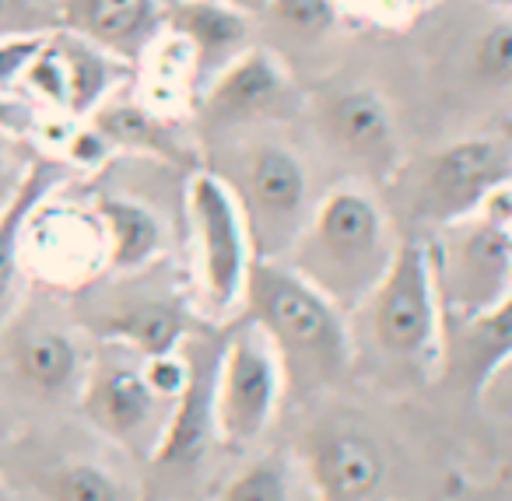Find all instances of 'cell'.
Returning <instances> with one entry per match:
<instances>
[{"instance_id": "6da1fadb", "label": "cell", "mask_w": 512, "mask_h": 501, "mask_svg": "<svg viewBox=\"0 0 512 501\" xmlns=\"http://www.w3.org/2000/svg\"><path fill=\"white\" fill-rule=\"evenodd\" d=\"M397 242L383 204L362 183H341L313 204L285 263L341 312H355L390 270Z\"/></svg>"}, {"instance_id": "7a4b0ae2", "label": "cell", "mask_w": 512, "mask_h": 501, "mask_svg": "<svg viewBox=\"0 0 512 501\" xmlns=\"http://www.w3.org/2000/svg\"><path fill=\"white\" fill-rule=\"evenodd\" d=\"M242 309L278 351L285 386L320 389L351 372L355 344L348 312L337 309L285 260H253Z\"/></svg>"}, {"instance_id": "3957f363", "label": "cell", "mask_w": 512, "mask_h": 501, "mask_svg": "<svg viewBox=\"0 0 512 501\" xmlns=\"http://www.w3.org/2000/svg\"><path fill=\"white\" fill-rule=\"evenodd\" d=\"M362 309H369V330L376 347L397 368L428 375L442 365L446 309H442L432 246L425 239L397 242L390 270Z\"/></svg>"}, {"instance_id": "277c9868", "label": "cell", "mask_w": 512, "mask_h": 501, "mask_svg": "<svg viewBox=\"0 0 512 501\" xmlns=\"http://www.w3.org/2000/svg\"><path fill=\"white\" fill-rule=\"evenodd\" d=\"M228 186L242 207L256 260H285L313 214V186L299 151L278 141L249 144Z\"/></svg>"}, {"instance_id": "5b68a950", "label": "cell", "mask_w": 512, "mask_h": 501, "mask_svg": "<svg viewBox=\"0 0 512 501\" xmlns=\"http://www.w3.org/2000/svg\"><path fill=\"white\" fill-rule=\"evenodd\" d=\"M186 218L193 232V267L204 309L225 319L242 305L256 256L242 207L221 172H193L186 183Z\"/></svg>"}, {"instance_id": "8992f818", "label": "cell", "mask_w": 512, "mask_h": 501, "mask_svg": "<svg viewBox=\"0 0 512 501\" xmlns=\"http://www.w3.org/2000/svg\"><path fill=\"white\" fill-rule=\"evenodd\" d=\"M505 190H512V137L505 130L456 137L421 165L418 214L439 228L460 225Z\"/></svg>"}, {"instance_id": "52a82bcc", "label": "cell", "mask_w": 512, "mask_h": 501, "mask_svg": "<svg viewBox=\"0 0 512 501\" xmlns=\"http://www.w3.org/2000/svg\"><path fill=\"white\" fill-rule=\"evenodd\" d=\"M285 393V368L256 323H242L214 361V431L246 449L271 428Z\"/></svg>"}, {"instance_id": "ba28073f", "label": "cell", "mask_w": 512, "mask_h": 501, "mask_svg": "<svg viewBox=\"0 0 512 501\" xmlns=\"http://www.w3.org/2000/svg\"><path fill=\"white\" fill-rule=\"evenodd\" d=\"M169 407L172 403L148 386L141 361L99 358L81 379V410L88 424L127 449L155 452Z\"/></svg>"}, {"instance_id": "9c48e42d", "label": "cell", "mask_w": 512, "mask_h": 501, "mask_svg": "<svg viewBox=\"0 0 512 501\" xmlns=\"http://www.w3.org/2000/svg\"><path fill=\"white\" fill-rule=\"evenodd\" d=\"M295 95V78L278 53L249 46L200 88V116L218 130L253 127L292 113Z\"/></svg>"}, {"instance_id": "30bf717a", "label": "cell", "mask_w": 512, "mask_h": 501, "mask_svg": "<svg viewBox=\"0 0 512 501\" xmlns=\"http://www.w3.org/2000/svg\"><path fill=\"white\" fill-rule=\"evenodd\" d=\"M302 466L320 501H376L386 487L379 442L351 424H323L302 442Z\"/></svg>"}, {"instance_id": "8fae6325", "label": "cell", "mask_w": 512, "mask_h": 501, "mask_svg": "<svg viewBox=\"0 0 512 501\" xmlns=\"http://www.w3.org/2000/svg\"><path fill=\"white\" fill-rule=\"evenodd\" d=\"M25 267L57 284H85L106 267V235L95 211L50 204V197L32 211L25 225Z\"/></svg>"}, {"instance_id": "7c38bea8", "label": "cell", "mask_w": 512, "mask_h": 501, "mask_svg": "<svg viewBox=\"0 0 512 501\" xmlns=\"http://www.w3.org/2000/svg\"><path fill=\"white\" fill-rule=\"evenodd\" d=\"M4 480L18 501H141L116 466L74 452L8 459Z\"/></svg>"}, {"instance_id": "4fadbf2b", "label": "cell", "mask_w": 512, "mask_h": 501, "mask_svg": "<svg viewBox=\"0 0 512 501\" xmlns=\"http://www.w3.org/2000/svg\"><path fill=\"white\" fill-rule=\"evenodd\" d=\"M323 130L344 158L372 176H393L400 162L397 123L379 88L348 85L323 102Z\"/></svg>"}, {"instance_id": "5bb4252c", "label": "cell", "mask_w": 512, "mask_h": 501, "mask_svg": "<svg viewBox=\"0 0 512 501\" xmlns=\"http://www.w3.org/2000/svg\"><path fill=\"white\" fill-rule=\"evenodd\" d=\"M165 0H60V29L134 67L162 36Z\"/></svg>"}, {"instance_id": "9a60e30c", "label": "cell", "mask_w": 512, "mask_h": 501, "mask_svg": "<svg viewBox=\"0 0 512 501\" xmlns=\"http://www.w3.org/2000/svg\"><path fill=\"white\" fill-rule=\"evenodd\" d=\"M512 361V291L470 316L453 319V333L442 340V365L456 386L481 396L488 382Z\"/></svg>"}, {"instance_id": "2e32d148", "label": "cell", "mask_w": 512, "mask_h": 501, "mask_svg": "<svg viewBox=\"0 0 512 501\" xmlns=\"http://www.w3.org/2000/svg\"><path fill=\"white\" fill-rule=\"evenodd\" d=\"M246 11L232 8L225 0H165L162 29L186 43L197 64L200 88L214 78L225 64H232L242 50H249Z\"/></svg>"}, {"instance_id": "e0dca14e", "label": "cell", "mask_w": 512, "mask_h": 501, "mask_svg": "<svg viewBox=\"0 0 512 501\" xmlns=\"http://www.w3.org/2000/svg\"><path fill=\"white\" fill-rule=\"evenodd\" d=\"M186 354H190V379H186L183 393L172 400L162 438L151 452L158 466L193 463L218 435L214 431V361H218V354L211 361L197 358L190 347H186Z\"/></svg>"}, {"instance_id": "ac0fdd59", "label": "cell", "mask_w": 512, "mask_h": 501, "mask_svg": "<svg viewBox=\"0 0 512 501\" xmlns=\"http://www.w3.org/2000/svg\"><path fill=\"white\" fill-rule=\"evenodd\" d=\"M92 330L102 340L137 354V358H155V354L179 351L186 340L183 309L162 298H130V302L109 305L92 319Z\"/></svg>"}, {"instance_id": "d6986e66", "label": "cell", "mask_w": 512, "mask_h": 501, "mask_svg": "<svg viewBox=\"0 0 512 501\" xmlns=\"http://www.w3.org/2000/svg\"><path fill=\"white\" fill-rule=\"evenodd\" d=\"M64 183V165L60 162H32L29 172L18 179L11 190L8 204L0 207V323L8 319L11 305H15L18 277L25 270V225H29L32 211L43 204L46 197L57 193Z\"/></svg>"}, {"instance_id": "ffe728a7", "label": "cell", "mask_w": 512, "mask_h": 501, "mask_svg": "<svg viewBox=\"0 0 512 501\" xmlns=\"http://www.w3.org/2000/svg\"><path fill=\"white\" fill-rule=\"evenodd\" d=\"M106 235V267L116 274H137L151 267L165 249V228L148 204L134 197L102 193L92 204Z\"/></svg>"}, {"instance_id": "44dd1931", "label": "cell", "mask_w": 512, "mask_h": 501, "mask_svg": "<svg viewBox=\"0 0 512 501\" xmlns=\"http://www.w3.org/2000/svg\"><path fill=\"white\" fill-rule=\"evenodd\" d=\"M11 368L39 396H60L85 379V361L71 333L57 326H29L11 340Z\"/></svg>"}, {"instance_id": "7402d4cb", "label": "cell", "mask_w": 512, "mask_h": 501, "mask_svg": "<svg viewBox=\"0 0 512 501\" xmlns=\"http://www.w3.org/2000/svg\"><path fill=\"white\" fill-rule=\"evenodd\" d=\"M95 130L113 144V151H141V155H155L165 162H176L183 148L172 137V120L151 113L141 99H116L109 95L92 116H88Z\"/></svg>"}, {"instance_id": "603a6c76", "label": "cell", "mask_w": 512, "mask_h": 501, "mask_svg": "<svg viewBox=\"0 0 512 501\" xmlns=\"http://www.w3.org/2000/svg\"><path fill=\"white\" fill-rule=\"evenodd\" d=\"M57 46L64 53L67 67V116L88 120L109 95H116V85L127 74V64H120L106 50H99V46L85 43V39L71 36L64 29H57Z\"/></svg>"}, {"instance_id": "cb8c5ba5", "label": "cell", "mask_w": 512, "mask_h": 501, "mask_svg": "<svg viewBox=\"0 0 512 501\" xmlns=\"http://www.w3.org/2000/svg\"><path fill=\"white\" fill-rule=\"evenodd\" d=\"M218 501H292L288 466L274 456L253 459L225 480Z\"/></svg>"}, {"instance_id": "d4e9b609", "label": "cell", "mask_w": 512, "mask_h": 501, "mask_svg": "<svg viewBox=\"0 0 512 501\" xmlns=\"http://www.w3.org/2000/svg\"><path fill=\"white\" fill-rule=\"evenodd\" d=\"M470 71L481 85H512V15L484 25L470 46Z\"/></svg>"}, {"instance_id": "484cf974", "label": "cell", "mask_w": 512, "mask_h": 501, "mask_svg": "<svg viewBox=\"0 0 512 501\" xmlns=\"http://www.w3.org/2000/svg\"><path fill=\"white\" fill-rule=\"evenodd\" d=\"M264 18L292 32L295 39H323L341 22L334 0H267Z\"/></svg>"}, {"instance_id": "4316f807", "label": "cell", "mask_w": 512, "mask_h": 501, "mask_svg": "<svg viewBox=\"0 0 512 501\" xmlns=\"http://www.w3.org/2000/svg\"><path fill=\"white\" fill-rule=\"evenodd\" d=\"M60 29V0H0V39Z\"/></svg>"}, {"instance_id": "83f0119b", "label": "cell", "mask_w": 512, "mask_h": 501, "mask_svg": "<svg viewBox=\"0 0 512 501\" xmlns=\"http://www.w3.org/2000/svg\"><path fill=\"white\" fill-rule=\"evenodd\" d=\"M337 15L355 18V22H369L379 29H400L418 15V4L414 0H334Z\"/></svg>"}, {"instance_id": "f1b7e54d", "label": "cell", "mask_w": 512, "mask_h": 501, "mask_svg": "<svg viewBox=\"0 0 512 501\" xmlns=\"http://www.w3.org/2000/svg\"><path fill=\"white\" fill-rule=\"evenodd\" d=\"M50 32L39 36H8L0 39V95H18L22 92V74L46 43Z\"/></svg>"}, {"instance_id": "f546056e", "label": "cell", "mask_w": 512, "mask_h": 501, "mask_svg": "<svg viewBox=\"0 0 512 501\" xmlns=\"http://www.w3.org/2000/svg\"><path fill=\"white\" fill-rule=\"evenodd\" d=\"M39 116L32 113V106H25L22 95H0V134L8 137H25L36 130Z\"/></svg>"}, {"instance_id": "4dcf8cb0", "label": "cell", "mask_w": 512, "mask_h": 501, "mask_svg": "<svg viewBox=\"0 0 512 501\" xmlns=\"http://www.w3.org/2000/svg\"><path fill=\"white\" fill-rule=\"evenodd\" d=\"M481 396H484V400H495L498 407H509L512 410V361L495 375V379L488 382V389H484Z\"/></svg>"}, {"instance_id": "1f68e13d", "label": "cell", "mask_w": 512, "mask_h": 501, "mask_svg": "<svg viewBox=\"0 0 512 501\" xmlns=\"http://www.w3.org/2000/svg\"><path fill=\"white\" fill-rule=\"evenodd\" d=\"M225 4H232V8H239V11H246L249 18L264 15V11H267V0H225Z\"/></svg>"}, {"instance_id": "d6a6232c", "label": "cell", "mask_w": 512, "mask_h": 501, "mask_svg": "<svg viewBox=\"0 0 512 501\" xmlns=\"http://www.w3.org/2000/svg\"><path fill=\"white\" fill-rule=\"evenodd\" d=\"M491 8H502V11H512V0H488Z\"/></svg>"}, {"instance_id": "836d02e7", "label": "cell", "mask_w": 512, "mask_h": 501, "mask_svg": "<svg viewBox=\"0 0 512 501\" xmlns=\"http://www.w3.org/2000/svg\"><path fill=\"white\" fill-rule=\"evenodd\" d=\"M414 4H418V8H428V4H432V0H414Z\"/></svg>"}, {"instance_id": "e575fe53", "label": "cell", "mask_w": 512, "mask_h": 501, "mask_svg": "<svg viewBox=\"0 0 512 501\" xmlns=\"http://www.w3.org/2000/svg\"><path fill=\"white\" fill-rule=\"evenodd\" d=\"M505 134H509V137H512V120H509V127H505Z\"/></svg>"}]
</instances>
